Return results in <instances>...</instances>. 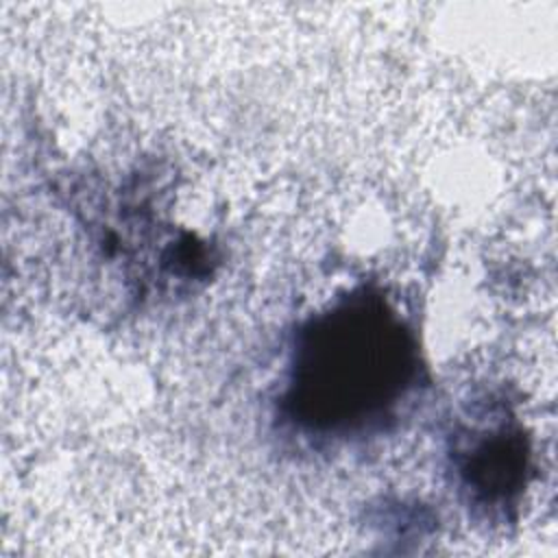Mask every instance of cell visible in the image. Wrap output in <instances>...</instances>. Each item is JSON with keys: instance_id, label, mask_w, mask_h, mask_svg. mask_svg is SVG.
<instances>
[{"instance_id": "obj_1", "label": "cell", "mask_w": 558, "mask_h": 558, "mask_svg": "<svg viewBox=\"0 0 558 558\" xmlns=\"http://www.w3.org/2000/svg\"><path fill=\"white\" fill-rule=\"evenodd\" d=\"M412 373L410 333L379 296L362 292L301 333L290 403L310 427H362L403 397Z\"/></svg>"}, {"instance_id": "obj_2", "label": "cell", "mask_w": 558, "mask_h": 558, "mask_svg": "<svg viewBox=\"0 0 558 558\" xmlns=\"http://www.w3.org/2000/svg\"><path fill=\"white\" fill-rule=\"evenodd\" d=\"M527 453L519 432L495 427L482 432L471 447L458 453V469L464 486L486 504L506 501L523 484Z\"/></svg>"}]
</instances>
